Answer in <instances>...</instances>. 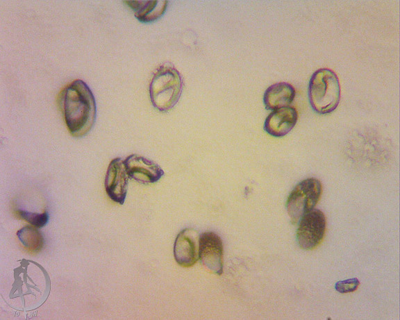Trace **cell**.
<instances>
[{"instance_id":"6da1fadb","label":"cell","mask_w":400,"mask_h":320,"mask_svg":"<svg viewBox=\"0 0 400 320\" xmlns=\"http://www.w3.org/2000/svg\"><path fill=\"white\" fill-rule=\"evenodd\" d=\"M63 112L67 128L73 136L82 137L92 128L97 115L95 99L82 80L72 81L65 89Z\"/></svg>"},{"instance_id":"7a4b0ae2","label":"cell","mask_w":400,"mask_h":320,"mask_svg":"<svg viewBox=\"0 0 400 320\" xmlns=\"http://www.w3.org/2000/svg\"><path fill=\"white\" fill-rule=\"evenodd\" d=\"M19 262L20 265L14 269V283L9 298H19L23 310L26 296L31 295L38 308L49 296L51 288L49 276L46 270L34 261L22 259Z\"/></svg>"},{"instance_id":"3957f363","label":"cell","mask_w":400,"mask_h":320,"mask_svg":"<svg viewBox=\"0 0 400 320\" xmlns=\"http://www.w3.org/2000/svg\"><path fill=\"white\" fill-rule=\"evenodd\" d=\"M308 93L310 106L315 112L321 115L333 112L340 99V85L337 74L328 68L317 69L311 76Z\"/></svg>"},{"instance_id":"277c9868","label":"cell","mask_w":400,"mask_h":320,"mask_svg":"<svg viewBox=\"0 0 400 320\" xmlns=\"http://www.w3.org/2000/svg\"><path fill=\"white\" fill-rule=\"evenodd\" d=\"M182 90L181 75L172 65L165 63L156 69L151 81V101L159 111H168L179 100Z\"/></svg>"},{"instance_id":"5b68a950","label":"cell","mask_w":400,"mask_h":320,"mask_svg":"<svg viewBox=\"0 0 400 320\" xmlns=\"http://www.w3.org/2000/svg\"><path fill=\"white\" fill-rule=\"evenodd\" d=\"M322 192L321 182L315 178H306L296 185L286 202L287 212L292 224L298 223L305 214L314 209Z\"/></svg>"},{"instance_id":"8992f818","label":"cell","mask_w":400,"mask_h":320,"mask_svg":"<svg viewBox=\"0 0 400 320\" xmlns=\"http://www.w3.org/2000/svg\"><path fill=\"white\" fill-rule=\"evenodd\" d=\"M296 237L299 246L304 250H312L322 241L326 226L324 214L319 210L312 209L299 221Z\"/></svg>"},{"instance_id":"52a82bcc","label":"cell","mask_w":400,"mask_h":320,"mask_svg":"<svg viewBox=\"0 0 400 320\" xmlns=\"http://www.w3.org/2000/svg\"><path fill=\"white\" fill-rule=\"evenodd\" d=\"M199 259L210 272L221 275L224 267V246L221 237L207 231L199 235Z\"/></svg>"},{"instance_id":"ba28073f","label":"cell","mask_w":400,"mask_h":320,"mask_svg":"<svg viewBox=\"0 0 400 320\" xmlns=\"http://www.w3.org/2000/svg\"><path fill=\"white\" fill-rule=\"evenodd\" d=\"M199 235L192 228L182 230L176 236L174 244V256L181 267H188L199 260Z\"/></svg>"},{"instance_id":"9c48e42d","label":"cell","mask_w":400,"mask_h":320,"mask_svg":"<svg viewBox=\"0 0 400 320\" xmlns=\"http://www.w3.org/2000/svg\"><path fill=\"white\" fill-rule=\"evenodd\" d=\"M128 176L124 160H112L106 174L105 188L108 196L120 205L124 204L126 196Z\"/></svg>"},{"instance_id":"30bf717a","label":"cell","mask_w":400,"mask_h":320,"mask_svg":"<svg viewBox=\"0 0 400 320\" xmlns=\"http://www.w3.org/2000/svg\"><path fill=\"white\" fill-rule=\"evenodd\" d=\"M124 163L128 177L142 183H156L164 175L158 164L138 154L128 155Z\"/></svg>"},{"instance_id":"8fae6325","label":"cell","mask_w":400,"mask_h":320,"mask_svg":"<svg viewBox=\"0 0 400 320\" xmlns=\"http://www.w3.org/2000/svg\"><path fill=\"white\" fill-rule=\"evenodd\" d=\"M297 120L296 108L287 106L274 110L266 118L264 128L272 136L283 137L294 127Z\"/></svg>"},{"instance_id":"7c38bea8","label":"cell","mask_w":400,"mask_h":320,"mask_svg":"<svg viewBox=\"0 0 400 320\" xmlns=\"http://www.w3.org/2000/svg\"><path fill=\"white\" fill-rule=\"evenodd\" d=\"M294 87L290 83L280 82L270 85L265 92L263 101L267 110L289 106L295 97Z\"/></svg>"},{"instance_id":"4fadbf2b","label":"cell","mask_w":400,"mask_h":320,"mask_svg":"<svg viewBox=\"0 0 400 320\" xmlns=\"http://www.w3.org/2000/svg\"><path fill=\"white\" fill-rule=\"evenodd\" d=\"M135 11V17L141 22H151L158 19L165 12L167 1H126Z\"/></svg>"},{"instance_id":"5bb4252c","label":"cell","mask_w":400,"mask_h":320,"mask_svg":"<svg viewBox=\"0 0 400 320\" xmlns=\"http://www.w3.org/2000/svg\"><path fill=\"white\" fill-rule=\"evenodd\" d=\"M21 243L26 248L33 250H40L44 244V238L41 233L33 226H26L17 232Z\"/></svg>"},{"instance_id":"9a60e30c","label":"cell","mask_w":400,"mask_h":320,"mask_svg":"<svg viewBox=\"0 0 400 320\" xmlns=\"http://www.w3.org/2000/svg\"><path fill=\"white\" fill-rule=\"evenodd\" d=\"M18 214L22 219L26 220L36 228L43 227L49 221V214L47 212L37 213L19 210Z\"/></svg>"},{"instance_id":"2e32d148","label":"cell","mask_w":400,"mask_h":320,"mask_svg":"<svg viewBox=\"0 0 400 320\" xmlns=\"http://www.w3.org/2000/svg\"><path fill=\"white\" fill-rule=\"evenodd\" d=\"M359 285V280L353 278L337 282L335 284V289L340 293L352 292L356 290Z\"/></svg>"}]
</instances>
